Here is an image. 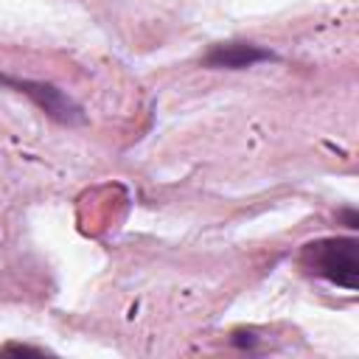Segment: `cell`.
Masks as SVG:
<instances>
[{"label":"cell","instance_id":"cell-1","mask_svg":"<svg viewBox=\"0 0 359 359\" xmlns=\"http://www.w3.org/2000/svg\"><path fill=\"white\" fill-rule=\"evenodd\" d=\"M303 264L309 272L353 292L359 286V244L353 238H323L303 250Z\"/></svg>","mask_w":359,"mask_h":359},{"label":"cell","instance_id":"cell-3","mask_svg":"<svg viewBox=\"0 0 359 359\" xmlns=\"http://www.w3.org/2000/svg\"><path fill=\"white\" fill-rule=\"evenodd\" d=\"M269 59H275V53L255 42H219L205 53L202 65L222 67V70H244V67H252V65L269 62Z\"/></svg>","mask_w":359,"mask_h":359},{"label":"cell","instance_id":"cell-2","mask_svg":"<svg viewBox=\"0 0 359 359\" xmlns=\"http://www.w3.org/2000/svg\"><path fill=\"white\" fill-rule=\"evenodd\" d=\"M0 84L3 87H11L22 95H28L45 115H50L53 121L59 123H67V126H76V123H84V109L67 95L62 93L59 87L48 84V81H31V79H14V76H6L0 73Z\"/></svg>","mask_w":359,"mask_h":359}]
</instances>
